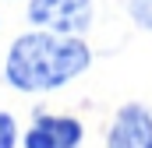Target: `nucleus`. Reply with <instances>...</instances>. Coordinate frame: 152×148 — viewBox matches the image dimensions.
<instances>
[{"mask_svg":"<svg viewBox=\"0 0 152 148\" xmlns=\"http://www.w3.org/2000/svg\"><path fill=\"white\" fill-rule=\"evenodd\" d=\"M106 148H152V113L145 106H124L110 127Z\"/></svg>","mask_w":152,"mask_h":148,"instance_id":"obj_3","label":"nucleus"},{"mask_svg":"<svg viewBox=\"0 0 152 148\" xmlns=\"http://www.w3.org/2000/svg\"><path fill=\"white\" fill-rule=\"evenodd\" d=\"M131 18L142 28H152V0H131Z\"/></svg>","mask_w":152,"mask_h":148,"instance_id":"obj_6","label":"nucleus"},{"mask_svg":"<svg viewBox=\"0 0 152 148\" xmlns=\"http://www.w3.org/2000/svg\"><path fill=\"white\" fill-rule=\"evenodd\" d=\"M28 18L39 28L60 36H81L92 25V0H32Z\"/></svg>","mask_w":152,"mask_h":148,"instance_id":"obj_2","label":"nucleus"},{"mask_svg":"<svg viewBox=\"0 0 152 148\" xmlns=\"http://www.w3.org/2000/svg\"><path fill=\"white\" fill-rule=\"evenodd\" d=\"M14 141H18L14 116H11V113H0V148H14Z\"/></svg>","mask_w":152,"mask_h":148,"instance_id":"obj_5","label":"nucleus"},{"mask_svg":"<svg viewBox=\"0 0 152 148\" xmlns=\"http://www.w3.org/2000/svg\"><path fill=\"white\" fill-rule=\"evenodd\" d=\"M88 67V46L78 36L28 32L7 49V81L21 92H50Z\"/></svg>","mask_w":152,"mask_h":148,"instance_id":"obj_1","label":"nucleus"},{"mask_svg":"<svg viewBox=\"0 0 152 148\" xmlns=\"http://www.w3.org/2000/svg\"><path fill=\"white\" fill-rule=\"evenodd\" d=\"M81 123L75 116H36L25 134V148H78Z\"/></svg>","mask_w":152,"mask_h":148,"instance_id":"obj_4","label":"nucleus"}]
</instances>
